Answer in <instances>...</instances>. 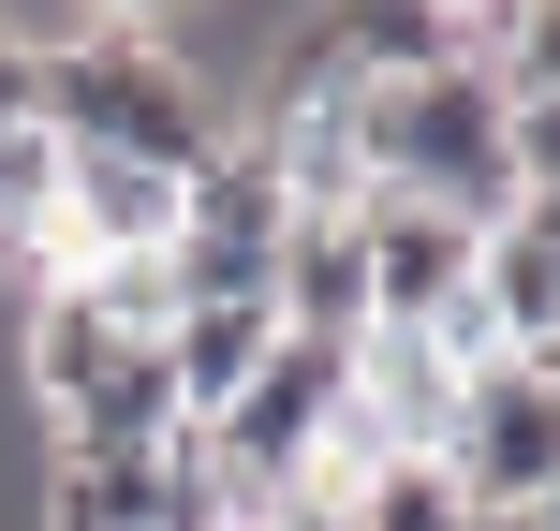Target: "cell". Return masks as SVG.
<instances>
[{
  "label": "cell",
  "instance_id": "cell-9",
  "mask_svg": "<svg viewBox=\"0 0 560 531\" xmlns=\"http://www.w3.org/2000/svg\"><path fill=\"white\" fill-rule=\"evenodd\" d=\"M502 89H516V104H560V0H516V30H502Z\"/></svg>",
  "mask_w": 560,
  "mask_h": 531
},
{
  "label": "cell",
  "instance_id": "cell-4",
  "mask_svg": "<svg viewBox=\"0 0 560 531\" xmlns=\"http://www.w3.org/2000/svg\"><path fill=\"white\" fill-rule=\"evenodd\" d=\"M354 252H369V339H428L457 296H472L487 222H457V207H413V193H369V207H354Z\"/></svg>",
  "mask_w": 560,
  "mask_h": 531
},
{
  "label": "cell",
  "instance_id": "cell-2",
  "mask_svg": "<svg viewBox=\"0 0 560 531\" xmlns=\"http://www.w3.org/2000/svg\"><path fill=\"white\" fill-rule=\"evenodd\" d=\"M369 193H413V207H457V222L502 236L516 222V163H502V74H413L384 89V134H369Z\"/></svg>",
  "mask_w": 560,
  "mask_h": 531
},
{
  "label": "cell",
  "instance_id": "cell-12",
  "mask_svg": "<svg viewBox=\"0 0 560 531\" xmlns=\"http://www.w3.org/2000/svg\"><path fill=\"white\" fill-rule=\"evenodd\" d=\"M532 531H560V487H546V503H532Z\"/></svg>",
  "mask_w": 560,
  "mask_h": 531
},
{
  "label": "cell",
  "instance_id": "cell-1",
  "mask_svg": "<svg viewBox=\"0 0 560 531\" xmlns=\"http://www.w3.org/2000/svg\"><path fill=\"white\" fill-rule=\"evenodd\" d=\"M30 59H45L59 148H104V163H148V177H207L236 148V104L207 74H177L148 15H59V30H30Z\"/></svg>",
  "mask_w": 560,
  "mask_h": 531
},
{
  "label": "cell",
  "instance_id": "cell-13",
  "mask_svg": "<svg viewBox=\"0 0 560 531\" xmlns=\"http://www.w3.org/2000/svg\"><path fill=\"white\" fill-rule=\"evenodd\" d=\"M0 280H15V252H0Z\"/></svg>",
  "mask_w": 560,
  "mask_h": 531
},
{
  "label": "cell",
  "instance_id": "cell-7",
  "mask_svg": "<svg viewBox=\"0 0 560 531\" xmlns=\"http://www.w3.org/2000/svg\"><path fill=\"white\" fill-rule=\"evenodd\" d=\"M472 310H487V339H502V355L532 369L546 339H560V252H532V236L502 222V236L472 252Z\"/></svg>",
  "mask_w": 560,
  "mask_h": 531
},
{
  "label": "cell",
  "instance_id": "cell-11",
  "mask_svg": "<svg viewBox=\"0 0 560 531\" xmlns=\"http://www.w3.org/2000/svg\"><path fill=\"white\" fill-rule=\"evenodd\" d=\"M457 531H532V517H457Z\"/></svg>",
  "mask_w": 560,
  "mask_h": 531
},
{
  "label": "cell",
  "instance_id": "cell-3",
  "mask_svg": "<svg viewBox=\"0 0 560 531\" xmlns=\"http://www.w3.org/2000/svg\"><path fill=\"white\" fill-rule=\"evenodd\" d=\"M443 487H457L472 517H532L546 487H560V399H546V369H487V384H457Z\"/></svg>",
  "mask_w": 560,
  "mask_h": 531
},
{
  "label": "cell",
  "instance_id": "cell-8",
  "mask_svg": "<svg viewBox=\"0 0 560 531\" xmlns=\"http://www.w3.org/2000/svg\"><path fill=\"white\" fill-rule=\"evenodd\" d=\"M339 517H354V531H457L472 503L443 487V458H384V473H354V487H339Z\"/></svg>",
  "mask_w": 560,
  "mask_h": 531
},
{
  "label": "cell",
  "instance_id": "cell-10",
  "mask_svg": "<svg viewBox=\"0 0 560 531\" xmlns=\"http://www.w3.org/2000/svg\"><path fill=\"white\" fill-rule=\"evenodd\" d=\"M266 531H354V517H339V487H295V503H266Z\"/></svg>",
  "mask_w": 560,
  "mask_h": 531
},
{
  "label": "cell",
  "instance_id": "cell-6",
  "mask_svg": "<svg viewBox=\"0 0 560 531\" xmlns=\"http://www.w3.org/2000/svg\"><path fill=\"white\" fill-rule=\"evenodd\" d=\"M280 355V310H177L163 325V384H177V428H222L252 399V369Z\"/></svg>",
  "mask_w": 560,
  "mask_h": 531
},
{
  "label": "cell",
  "instance_id": "cell-5",
  "mask_svg": "<svg viewBox=\"0 0 560 531\" xmlns=\"http://www.w3.org/2000/svg\"><path fill=\"white\" fill-rule=\"evenodd\" d=\"M45 443H59V473H148V458L177 443V384H163V355L104 369V384H89L74 414L45 428Z\"/></svg>",
  "mask_w": 560,
  "mask_h": 531
}]
</instances>
